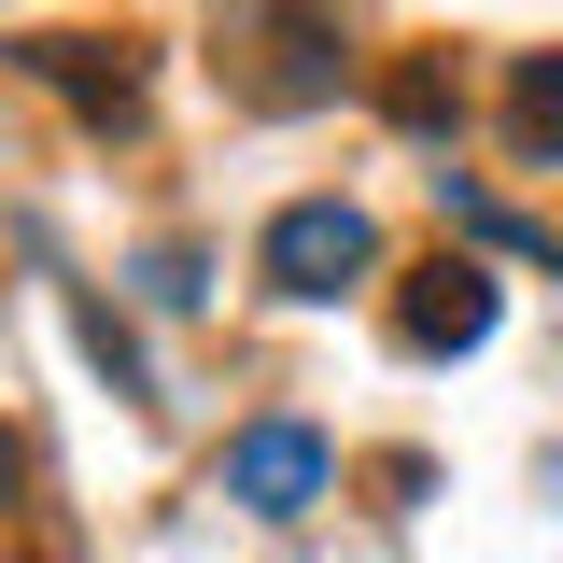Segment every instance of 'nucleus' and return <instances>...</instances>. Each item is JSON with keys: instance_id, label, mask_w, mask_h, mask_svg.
<instances>
[{"instance_id": "f257e3e1", "label": "nucleus", "mask_w": 563, "mask_h": 563, "mask_svg": "<svg viewBox=\"0 0 563 563\" xmlns=\"http://www.w3.org/2000/svg\"><path fill=\"white\" fill-rule=\"evenodd\" d=\"M324 479H339V451H324L310 422H282V409L225 437V507H254V521H310Z\"/></svg>"}, {"instance_id": "f03ea898", "label": "nucleus", "mask_w": 563, "mask_h": 563, "mask_svg": "<svg viewBox=\"0 0 563 563\" xmlns=\"http://www.w3.org/2000/svg\"><path fill=\"white\" fill-rule=\"evenodd\" d=\"M380 268V225L352 198H282L268 211V282L282 296H339V282H366Z\"/></svg>"}, {"instance_id": "7ed1b4c3", "label": "nucleus", "mask_w": 563, "mask_h": 563, "mask_svg": "<svg viewBox=\"0 0 563 563\" xmlns=\"http://www.w3.org/2000/svg\"><path fill=\"white\" fill-rule=\"evenodd\" d=\"M493 310H507V296H493L479 254H422V268L395 282V339H409V352H479Z\"/></svg>"}, {"instance_id": "20e7f679", "label": "nucleus", "mask_w": 563, "mask_h": 563, "mask_svg": "<svg viewBox=\"0 0 563 563\" xmlns=\"http://www.w3.org/2000/svg\"><path fill=\"white\" fill-rule=\"evenodd\" d=\"M29 70H43V85H70L99 128H128V113H141V70H128V57H99V43H29Z\"/></svg>"}, {"instance_id": "39448f33", "label": "nucleus", "mask_w": 563, "mask_h": 563, "mask_svg": "<svg viewBox=\"0 0 563 563\" xmlns=\"http://www.w3.org/2000/svg\"><path fill=\"white\" fill-rule=\"evenodd\" d=\"M507 141L550 169L563 155V57H521V85H507Z\"/></svg>"}, {"instance_id": "423d86ee", "label": "nucleus", "mask_w": 563, "mask_h": 563, "mask_svg": "<svg viewBox=\"0 0 563 563\" xmlns=\"http://www.w3.org/2000/svg\"><path fill=\"white\" fill-rule=\"evenodd\" d=\"M437 198H451V225H465V240H493V254H550V225H521L507 198H479V184H451V169H437Z\"/></svg>"}, {"instance_id": "0eeeda50", "label": "nucleus", "mask_w": 563, "mask_h": 563, "mask_svg": "<svg viewBox=\"0 0 563 563\" xmlns=\"http://www.w3.org/2000/svg\"><path fill=\"white\" fill-rule=\"evenodd\" d=\"M395 128H422V141L451 128V70H437V57H409V70H395Z\"/></svg>"}, {"instance_id": "6e6552de", "label": "nucleus", "mask_w": 563, "mask_h": 563, "mask_svg": "<svg viewBox=\"0 0 563 563\" xmlns=\"http://www.w3.org/2000/svg\"><path fill=\"white\" fill-rule=\"evenodd\" d=\"M70 339H85V352H99V366H113V395H141V339H128V324H113V310H70Z\"/></svg>"}, {"instance_id": "1a4fd4ad", "label": "nucleus", "mask_w": 563, "mask_h": 563, "mask_svg": "<svg viewBox=\"0 0 563 563\" xmlns=\"http://www.w3.org/2000/svg\"><path fill=\"white\" fill-rule=\"evenodd\" d=\"M0 493H14V437H0Z\"/></svg>"}]
</instances>
